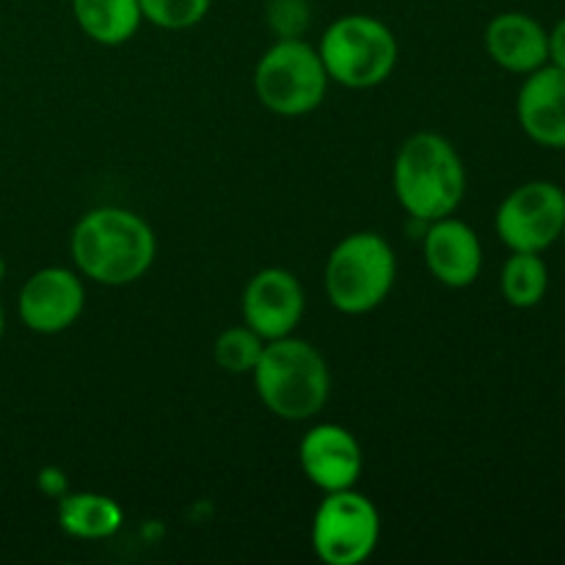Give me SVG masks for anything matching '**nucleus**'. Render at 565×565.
<instances>
[{"mask_svg":"<svg viewBox=\"0 0 565 565\" xmlns=\"http://www.w3.org/2000/svg\"><path fill=\"white\" fill-rule=\"evenodd\" d=\"M307 309L301 281L285 268H263L243 290V320L265 342L290 337Z\"/></svg>","mask_w":565,"mask_h":565,"instance_id":"obj_10","label":"nucleus"},{"mask_svg":"<svg viewBox=\"0 0 565 565\" xmlns=\"http://www.w3.org/2000/svg\"><path fill=\"white\" fill-rule=\"evenodd\" d=\"M516 116L524 136L546 149H565V70L544 64L524 75Z\"/></svg>","mask_w":565,"mask_h":565,"instance_id":"obj_13","label":"nucleus"},{"mask_svg":"<svg viewBox=\"0 0 565 565\" xmlns=\"http://www.w3.org/2000/svg\"><path fill=\"white\" fill-rule=\"evenodd\" d=\"M298 461L309 483L323 494L356 489L364 469L362 445L351 430L337 423L309 428L298 445Z\"/></svg>","mask_w":565,"mask_h":565,"instance_id":"obj_11","label":"nucleus"},{"mask_svg":"<svg viewBox=\"0 0 565 565\" xmlns=\"http://www.w3.org/2000/svg\"><path fill=\"white\" fill-rule=\"evenodd\" d=\"M397 257L379 232H353L331 248L323 287L331 307L342 315H367L386 301L395 287Z\"/></svg>","mask_w":565,"mask_h":565,"instance_id":"obj_4","label":"nucleus"},{"mask_svg":"<svg viewBox=\"0 0 565 565\" xmlns=\"http://www.w3.org/2000/svg\"><path fill=\"white\" fill-rule=\"evenodd\" d=\"M3 279H6V259L0 257V281H3Z\"/></svg>","mask_w":565,"mask_h":565,"instance_id":"obj_23","label":"nucleus"},{"mask_svg":"<svg viewBox=\"0 0 565 565\" xmlns=\"http://www.w3.org/2000/svg\"><path fill=\"white\" fill-rule=\"evenodd\" d=\"M561 237H563V241H565V226H563V235H561Z\"/></svg>","mask_w":565,"mask_h":565,"instance_id":"obj_24","label":"nucleus"},{"mask_svg":"<svg viewBox=\"0 0 565 565\" xmlns=\"http://www.w3.org/2000/svg\"><path fill=\"white\" fill-rule=\"evenodd\" d=\"M550 64L565 70V17L550 31Z\"/></svg>","mask_w":565,"mask_h":565,"instance_id":"obj_21","label":"nucleus"},{"mask_svg":"<svg viewBox=\"0 0 565 565\" xmlns=\"http://www.w3.org/2000/svg\"><path fill=\"white\" fill-rule=\"evenodd\" d=\"M72 17L92 42L105 47L130 42L143 22L138 0H72Z\"/></svg>","mask_w":565,"mask_h":565,"instance_id":"obj_15","label":"nucleus"},{"mask_svg":"<svg viewBox=\"0 0 565 565\" xmlns=\"http://www.w3.org/2000/svg\"><path fill=\"white\" fill-rule=\"evenodd\" d=\"M392 188L412 218L439 221L452 215L467 193V169L461 154L439 132H414L397 149Z\"/></svg>","mask_w":565,"mask_h":565,"instance_id":"obj_2","label":"nucleus"},{"mask_svg":"<svg viewBox=\"0 0 565 565\" xmlns=\"http://www.w3.org/2000/svg\"><path fill=\"white\" fill-rule=\"evenodd\" d=\"M329 75L312 44L281 36L263 53L254 70V92L270 114L296 119L320 108L329 92Z\"/></svg>","mask_w":565,"mask_h":565,"instance_id":"obj_6","label":"nucleus"},{"mask_svg":"<svg viewBox=\"0 0 565 565\" xmlns=\"http://www.w3.org/2000/svg\"><path fill=\"white\" fill-rule=\"evenodd\" d=\"M86 307V287L81 274L70 268H42L22 285L17 309L25 329L36 334H61L72 329Z\"/></svg>","mask_w":565,"mask_h":565,"instance_id":"obj_9","label":"nucleus"},{"mask_svg":"<svg viewBox=\"0 0 565 565\" xmlns=\"http://www.w3.org/2000/svg\"><path fill=\"white\" fill-rule=\"evenodd\" d=\"M3 331H6V315H3V303H0V342H3Z\"/></svg>","mask_w":565,"mask_h":565,"instance_id":"obj_22","label":"nucleus"},{"mask_svg":"<svg viewBox=\"0 0 565 565\" xmlns=\"http://www.w3.org/2000/svg\"><path fill=\"white\" fill-rule=\"evenodd\" d=\"M381 541V516L373 500L356 489L331 491L312 519V550L326 565H359Z\"/></svg>","mask_w":565,"mask_h":565,"instance_id":"obj_7","label":"nucleus"},{"mask_svg":"<svg viewBox=\"0 0 565 565\" xmlns=\"http://www.w3.org/2000/svg\"><path fill=\"white\" fill-rule=\"evenodd\" d=\"M565 226V191L555 182L533 180L513 188L497 207L494 230L511 252H546Z\"/></svg>","mask_w":565,"mask_h":565,"instance_id":"obj_8","label":"nucleus"},{"mask_svg":"<svg viewBox=\"0 0 565 565\" xmlns=\"http://www.w3.org/2000/svg\"><path fill=\"white\" fill-rule=\"evenodd\" d=\"M70 252L81 276L105 287H125L152 268L158 237L141 215L108 204L77 221Z\"/></svg>","mask_w":565,"mask_h":565,"instance_id":"obj_1","label":"nucleus"},{"mask_svg":"<svg viewBox=\"0 0 565 565\" xmlns=\"http://www.w3.org/2000/svg\"><path fill=\"white\" fill-rule=\"evenodd\" d=\"M125 513L119 502L97 491L58 497V524L66 535L81 541H105L119 533Z\"/></svg>","mask_w":565,"mask_h":565,"instance_id":"obj_16","label":"nucleus"},{"mask_svg":"<svg viewBox=\"0 0 565 565\" xmlns=\"http://www.w3.org/2000/svg\"><path fill=\"white\" fill-rule=\"evenodd\" d=\"M491 61L513 75H530L550 64V31L524 11H502L486 25Z\"/></svg>","mask_w":565,"mask_h":565,"instance_id":"obj_14","label":"nucleus"},{"mask_svg":"<svg viewBox=\"0 0 565 565\" xmlns=\"http://www.w3.org/2000/svg\"><path fill=\"white\" fill-rule=\"evenodd\" d=\"M39 489L47 497H55V500H58V497L66 494V475L55 467L42 469V472H39Z\"/></svg>","mask_w":565,"mask_h":565,"instance_id":"obj_20","label":"nucleus"},{"mask_svg":"<svg viewBox=\"0 0 565 565\" xmlns=\"http://www.w3.org/2000/svg\"><path fill=\"white\" fill-rule=\"evenodd\" d=\"M397 39L386 22L370 14H345L326 28L318 55L329 81L345 88H375L397 66Z\"/></svg>","mask_w":565,"mask_h":565,"instance_id":"obj_5","label":"nucleus"},{"mask_svg":"<svg viewBox=\"0 0 565 565\" xmlns=\"http://www.w3.org/2000/svg\"><path fill=\"white\" fill-rule=\"evenodd\" d=\"M423 257L430 276L450 290L472 287L483 270V246L478 232L452 215L430 221L423 241Z\"/></svg>","mask_w":565,"mask_h":565,"instance_id":"obj_12","label":"nucleus"},{"mask_svg":"<svg viewBox=\"0 0 565 565\" xmlns=\"http://www.w3.org/2000/svg\"><path fill=\"white\" fill-rule=\"evenodd\" d=\"M502 298L513 309H533L550 290V268L535 252H511L500 274Z\"/></svg>","mask_w":565,"mask_h":565,"instance_id":"obj_17","label":"nucleus"},{"mask_svg":"<svg viewBox=\"0 0 565 565\" xmlns=\"http://www.w3.org/2000/svg\"><path fill=\"white\" fill-rule=\"evenodd\" d=\"M265 340L248 326H232L224 329L215 337L213 356L218 362L221 370L232 375H252L254 364L259 362V353H263Z\"/></svg>","mask_w":565,"mask_h":565,"instance_id":"obj_18","label":"nucleus"},{"mask_svg":"<svg viewBox=\"0 0 565 565\" xmlns=\"http://www.w3.org/2000/svg\"><path fill=\"white\" fill-rule=\"evenodd\" d=\"M143 20L163 31H188L207 17L213 0H138Z\"/></svg>","mask_w":565,"mask_h":565,"instance_id":"obj_19","label":"nucleus"},{"mask_svg":"<svg viewBox=\"0 0 565 565\" xmlns=\"http://www.w3.org/2000/svg\"><path fill=\"white\" fill-rule=\"evenodd\" d=\"M252 379L263 406L287 423L318 417L331 395V373L323 353L292 334L265 342Z\"/></svg>","mask_w":565,"mask_h":565,"instance_id":"obj_3","label":"nucleus"}]
</instances>
